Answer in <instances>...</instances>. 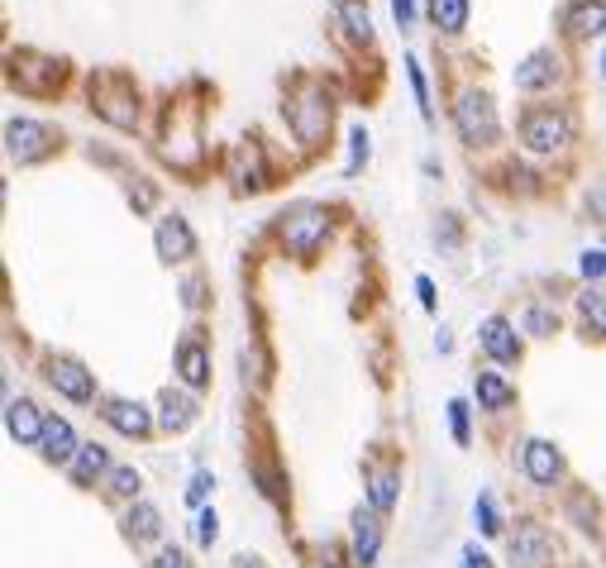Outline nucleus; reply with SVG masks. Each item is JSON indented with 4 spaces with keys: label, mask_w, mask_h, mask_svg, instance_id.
<instances>
[{
    "label": "nucleus",
    "mask_w": 606,
    "mask_h": 568,
    "mask_svg": "<svg viewBox=\"0 0 606 568\" xmlns=\"http://www.w3.org/2000/svg\"><path fill=\"white\" fill-rule=\"evenodd\" d=\"M125 531H129V540H158L163 535V516H158V506L149 502H134L129 506V516H125Z\"/></svg>",
    "instance_id": "nucleus-25"
},
{
    "label": "nucleus",
    "mask_w": 606,
    "mask_h": 568,
    "mask_svg": "<svg viewBox=\"0 0 606 568\" xmlns=\"http://www.w3.org/2000/svg\"><path fill=\"white\" fill-rule=\"evenodd\" d=\"M335 24H339V34L354 43V49H368L372 43V14L364 0H339L335 6Z\"/></svg>",
    "instance_id": "nucleus-21"
},
{
    "label": "nucleus",
    "mask_w": 606,
    "mask_h": 568,
    "mask_svg": "<svg viewBox=\"0 0 606 568\" xmlns=\"http://www.w3.org/2000/svg\"><path fill=\"white\" fill-rule=\"evenodd\" d=\"M597 67H602V82H606V53H602V63H597Z\"/></svg>",
    "instance_id": "nucleus-44"
},
{
    "label": "nucleus",
    "mask_w": 606,
    "mask_h": 568,
    "mask_svg": "<svg viewBox=\"0 0 606 568\" xmlns=\"http://www.w3.org/2000/svg\"><path fill=\"white\" fill-rule=\"evenodd\" d=\"M521 143L535 158H554L573 143V115L559 106H530L521 115Z\"/></svg>",
    "instance_id": "nucleus-4"
},
{
    "label": "nucleus",
    "mask_w": 606,
    "mask_h": 568,
    "mask_svg": "<svg viewBox=\"0 0 606 568\" xmlns=\"http://www.w3.org/2000/svg\"><path fill=\"white\" fill-rule=\"evenodd\" d=\"M464 568H493V559H487L478 545H464Z\"/></svg>",
    "instance_id": "nucleus-42"
},
{
    "label": "nucleus",
    "mask_w": 606,
    "mask_h": 568,
    "mask_svg": "<svg viewBox=\"0 0 606 568\" xmlns=\"http://www.w3.org/2000/svg\"><path fill=\"white\" fill-rule=\"evenodd\" d=\"M48 383H53V392H63L67 401H91L96 397V377L86 373L77 358H53L48 363Z\"/></svg>",
    "instance_id": "nucleus-12"
},
{
    "label": "nucleus",
    "mask_w": 606,
    "mask_h": 568,
    "mask_svg": "<svg viewBox=\"0 0 606 568\" xmlns=\"http://www.w3.org/2000/svg\"><path fill=\"white\" fill-rule=\"evenodd\" d=\"M215 535H220V516H215V512H201V516H196V545H215Z\"/></svg>",
    "instance_id": "nucleus-36"
},
{
    "label": "nucleus",
    "mask_w": 606,
    "mask_h": 568,
    "mask_svg": "<svg viewBox=\"0 0 606 568\" xmlns=\"http://www.w3.org/2000/svg\"><path fill=\"white\" fill-rule=\"evenodd\" d=\"M454 129L468 149H493L501 139V120H497V106L493 96L478 92V86H464L454 100Z\"/></svg>",
    "instance_id": "nucleus-3"
},
{
    "label": "nucleus",
    "mask_w": 606,
    "mask_h": 568,
    "mask_svg": "<svg viewBox=\"0 0 606 568\" xmlns=\"http://www.w3.org/2000/svg\"><path fill=\"white\" fill-rule=\"evenodd\" d=\"M450 426H454V440L468 444V406L464 401H450Z\"/></svg>",
    "instance_id": "nucleus-37"
},
{
    "label": "nucleus",
    "mask_w": 606,
    "mask_h": 568,
    "mask_svg": "<svg viewBox=\"0 0 606 568\" xmlns=\"http://www.w3.org/2000/svg\"><path fill=\"white\" fill-rule=\"evenodd\" d=\"M473 521H478V531H483V535H501V516H497V502L487 497V492L478 497V506H473Z\"/></svg>",
    "instance_id": "nucleus-34"
},
{
    "label": "nucleus",
    "mask_w": 606,
    "mask_h": 568,
    "mask_svg": "<svg viewBox=\"0 0 606 568\" xmlns=\"http://www.w3.org/2000/svg\"><path fill=\"white\" fill-rule=\"evenodd\" d=\"M578 272H583V278H606V249H587L583 258H578Z\"/></svg>",
    "instance_id": "nucleus-35"
},
{
    "label": "nucleus",
    "mask_w": 606,
    "mask_h": 568,
    "mask_svg": "<svg viewBox=\"0 0 606 568\" xmlns=\"http://www.w3.org/2000/svg\"><path fill=\"white\" fill-rule=\"evenodd\" d=\"M559 77H564V57H559L554 49H535L530 57H521L511 72L516 92H544V86H554Z\"/></svg>",
    "instance_id": "nucleus-10"
},
{
    "label": "nucleus",
    "mask_w": 606,
    "mask_h": 568,
    "mask_svg": "<svg viewBox=\"0 0 606 568\" xmlns=\"http://www.w3.org/2000/svg\"><path fill=\"white\" fill-rule=\"evenodd\" d=\"M407 82H411V92H415V106H421V120L430 125V120H435V106H430V82H425V67L415 63V57H407Z\"/></svg>",
    "instance_id": "nucleus-29"
},
{
    "label": "nucleus",
    "mask_w": 606,
    "mask_h": 568,
    "mask_svg": "<svg viewBox=\"0 0 606 568\" xmlns=\"http://www.w3.org/2000/svg\"><path fill=\"white\" fill-rule=\"evenodd\" d=\"M153 244H158V258H163V264H186V258L196 254V235L182 215H163L153 229Z\"/></svg>",
    "instance_id": "nucleus-11"
},
{
    "label": "nucleus",
    "mask_w": 606,
    "mask_h": 568,
    "mask_svg": "<svg viewBox=\"0 0 606 568\" xmlns=\"http://www.w3.org/2000/svg\"><path fill=\"white\" fill-rule=\"evenodd\" d=\"M559 29L578 43L606 39V0H573V6L559 10Z\"/></svg>",
    "instance_id": "nucleus-9"
},
{
    "label": "nucleus",
    "mask_w": 606,
    "mask_h": 568,
    "mask_svg": "<svg viewBox=\"0 0 606 568\" xmlns=\"http://www.w3.org/2000/svg\"><path fill=\"white\" fill-rule=\"evenodd\" d=\"M364 483H368V506L372 512H392L397 506V487H401V473L397 469H368L364 473Z\"/></svg>",
    "instance_id": "nucleus-23"
},
{
    "label": "nucleus",
    "mask_w": 606,
    "mask_h": 568,
    "mask_svg": "<svg viewBox=\"0 0 606 568\" xmlns=\"http://www.w3.org/2000/svg\"><path fill=\"white\" fill-rule=\"evenodd\" d=\"M278 239H282V249L292 254V258L311 264V258L325 249V239H329V211L325 206H311V201L286 206L278 215Z\"/></svg>",
    "instance_id": "nucleus-2"
},
{
    "label": "nucleus",
    "mask_w": 606,
    "mask_h": 568,
    "mask_svg": "<svg viewBox=\"0 0 606 568\" xmlns=\"http://www.w3.org/2000/svg\"><path fill=\"white\" fill-rule=\"evenodd\" d=\"M53 143H57L53 125L34 120V115H14V120H6V153H10V163H20V168L39 163V158L53 153Z\"/></svg>",
    "instance_id": "nucleus-7"
},
{
    "label": "nucleus",
    "mask_w": 606,
    "mask_h": 568,
    "mask_svg": "<svg viewBox=\"0 0 606 568\" xmlns=\"http://www.w3.org/2000/svg\"><path fill=\"white\" fill-rule=\"evenodd\" d=\"M229 182H235L239 192H263V186L272 182L268 158H263V143H253V139L235 143V153H229Z\"/></svg>",
    "instance_id": "nucleus-8"
},
{
    "label": "nucleus",
    "mask_w": 606,
    "mask_h": 568,
    "mask_svg": "<svg viewBox=\"0 0 606 568\" xmlns=\"http://www.w3.org/2000/svg\"><path fill=\"white\" fill-rule=\"evenodd\" d=\"M139 487H143V478L134 469H110L106 473V492H110V497H120V502H134Z\"/></svg>",
    "instance_id": "nucleus-31"
},
{
    "label": "nucleus",
    "mask_w": 606,
    "mask_h": 568,
    "mask_svg": "<svg viewBox=\"0 0 606 568\" xmlns=\"http://www.w3.org/2000/svg\"><path fill=\"white\" fill-rule=\"evenodd\" d=\"M578 311L587 320V330H593L597 340H606V291H587V297H578Z\"/></svg>",
    "instance_id": "nucleus-30"
},
{
    "label": "nucleus",
    "mask_w": 606,
    "mask_h": 568,
    "mask_svg": "<svg viewBox=\"0 0 606 568\" xmlns=\"http://www.w3.org/2000/svg\"><path fill=\"white\" fill-rule=\"evenodd\" d=\"M163 158L177 172H192L201 163V135H196V125H167V135H163Z\"/></svg>",
    "instance_id": "nucleus-16"
},
{
    "label": "nucleus",
    "mask_w": 606,
    "mask_h": 568,
    "mask_svg": "<svg viewBox=\"0 0 606 568\" xmlns=\"http://www.w3.org/2000/svg\"><path fill=\"white\" fill-rule=\"evenodd\" d=\"M39 449H43V459H48V463H72L82 444H77V435H72V426H67L63 416H48V426H43Z\"/></svg>",
    "instance_id": "nucleus-22"
},
{
    "label": "nucleus",
    "mask_w": 606,
    "mask_h": 568,
    "mask_svg": "<svg viewBox=\"0 0 606 568\" xmlns=\"http://www.w3.org/2000/svg\"><path fill=\"white\" fill-rule=\"evenodd\" d=\"M430 20L440 34H464L468 29V0H430Z\"/></svg>",
    "instance_id": "nucleus-28"
},
{
    "label": "nucleus",
    "mask_w": 606,
    "mask_h": 568,
    "mask_svg": "<svg viewBox=\"0 0 606 568\" xmlns=\"http://www.w3.org/2000/svg\"><path fill=\"white\" fill-rule=\"evenodd\" d=\"M478 344H483V349H487V354H493L497 363H516V358H521V340H516V325H511V320H501V315L483 320Z\"/></svg>",
    "instance_id": "nucleus-20"
},
{
    "label": "nucleus",
    "mask_w": 606,
    "mask_h": 568,
    "mask_svg": "<svg viewBox=\"0 0 606 568\" xmlns=\"http://www.w3.org/2000/svg\"><path fill=\"white\" fill-rule=\"evenodd\" d=\"M378 549H382V512H364V506H358L354 512V564L358 568H368L372 559H378Z\"/></svg>",
    "instance_id": "nucleus-17"
},
{
    "label": "nucleus",
    "mask_w": 606,
    "mask_h": 568,
    "mask_svg": "<svg viewBox=\"0 0 606 568\" xmlns=\"http://www.w3.org/2000/svg\"><path fill=\"white\" fill-rule=\"evenodd\" d=\"M177 377L192 392H201L210 383V354H206V344H201L196 334H186V340L177 344Z\"/></svg>",
    "instance_id": "nucleus-18"
},
{
    "label": "nucleus",
    "mask_w": 606,
    "mask_h": 568,
    "mask_svg": "<svg viewBox=\"0 0 606 568\" xmlns=\"http://www.w3.org/2000/svg\"><path fill=\"white\" fill-rule=\"evenodd\" d=\"M215 487V478L206 473V469H201L196 478H192V487H186V502H192V506H201V502H206V492Z\"/></svg>",
    "instance_id": "nucleus-38"
},
{
    "label": "nucleus",
    "mask_w": 606,
    "mask_h": 568,
    "mask_svg": "<svg viewBox=\"0 0 606 568\" xmlns=\"http://www.w3.org/2000/svg\"><path fill=\"white\" fill-rule=\"evenodd\" d=\"M526 473H530V483H540V487H550L559 473H564V459H559V449L550 440H526Z\"/></svg>",
    "instance_id": "nucleus-19"
},
{
    "label": "nucleus",
    "mask_w": 606,
    "mask_h": 568,
    "mask_svg": "<svg viewBox=\"0 0 606 568\" xmlns=\"http://www.w3.org/2000/svg\"><path fill=\"white\" fill-rule=\"evenodd\" d=\"M67 77V63L63 57H48V53H34V49H20L10 53V82L20 86L24 96H53Z\"/></svg>",
    "instance_id": "nucleus-6"
},
{
    "label": "nucleus",
    "mask_w": 606,
    "mask_h": 568,
    "mask_svg": "<svg viewBox=\"0 0 606 568\" xmlns=\"http://www.w3.org/2000/svg\"><path fill=\"white\" fill-rule=\"evenodd\" d=\"M368 129L364 125H354L349 129V168H344V178H358V168H364L368 163Z\"/></svg>",
    "instance_id": "nucleus-33"
},
{
    "label": "nucleus",
    "mask_w": 606,
    "mask_h": 568,
    "mask_svg": "<svg viewBox=\"0 0 606 568\" xmlns=\"http://www.w3.org/2000/svg\"><path fill=\"white\" fill-rule=\"evenodd\" d=\"M235 568H263V564H258L253 555H239V559H235Z\"/></svg>",
    "instance_id": "nucleus-43"
},
{
    "label": "nucleus",
    "mask_w": 606,
    "mask_h": 568,
    "mask_svg": "<svg viewBox=\"0 0 606 568\" xmlns=\"http://www.w3.org/2000/svg\"><path fill=\"white\" fill-rule=\"evenodd\" d=\"M91 110L100 115L106 125L115 129H139V92L134 82L120 77V72H110V77H91Z\"/></svg>",
    "instance_id": "nucleus-5"
},
{
    "label": "nucleus",
    "mask_w": 606,
    "mask_h": 568,
    "mask_svg": "<svg viewBox=\"0 0 606 568\" xmlns=\"http://www.w3.org/2000/svg\"><path fill=\"white\" fill-rule=\"evenodd\" d=\"M282 115H286V125H292L301 149L315 153L329 139V125H335V100H329V92L321 82H296V92L286 96Z\"/></svg>",
    "instance_id": "nucleus-1"
},
{
    "label": "nucleus",
    "mask_w": 606,
    "mask_h": 568,
    "mask_svg": "<svg viewBox=\"0 0 606 568\" xmlns=\"http://www.w3.org/2000/svg\"><path fill=\"white\" fill-rule=\"evenodd\" d=\"M100 420H106L110 430L129 435V440H143V435L153 430V416L143 411L139 401H125V397H115V401H106V406H100Z\"/></svg>",
    "instance_id": "nucleus-15"
},
{
    "label": "nucleus",
    "mask_w": 606,
    "mask_h": 568,
    "mask_svg": "<svg viewBox=\"0 0 606 568\" xmlns=\"http://www.w3.org/2000/svg\"><path fill=\"white\" fill-rule=\"evenodd\" d=\"M43 426H48V416H43L34 401H24V397H10L6 401V430H10L14 444H39L43 440Z\"/></svg>",
    "instance_id": "nucleus-14"
},
{
    "label": "nucleus",
    "mask_w": 606,
    "mask_h": 568,
    "mask_svg": "<svg viewBox=\"0 0 606 568\" xmlns=\"http://www.w3.org/2000/svg\"><path fill=\"white\" fill-rule=\"evenodd\" d=\"M478 401H483V411H507L516 401V387L501 373H478Z\"/></svg>",
    "instance_id": "nucleus-27"
},
{
    "label": "nucleus",
    "mask_w": 606,
    "mask_h": 568,
    "mask_svg": "<svg viewBox=\"0 0 606 568\" xmlns=\"http://www.w3.org/2000/svg\"><path fill=\"white\" fill-rule=\"evenodd\" d=\"M392 14H397L401 29H411L415 24V0H392Z\"/></svg>",
    "instance_id": "nucleus-40"
},
{
    "label": "nucleus",
    "mask_w": 606,
    "mask_h": 568,
    "mask_svg": "<svg viewBox=\"0 0 606 568\" xmlns=\"http://www.w3.org/2000/svg\"><path fill=\"white\" fill-rule=\"evenodd\" d=\"M106 473H110V454H106V444H82L77 449V459H72V478L77 483H106Z\"/></svg>",
    "instance_id": "nucleus-24"
},
{
    "label": "nucleus",
    "mask_w": 606,
    "mask_h": 568,
    "mask_svg": "<svg viewBox=\"0 0 606 568\" xmlns=\"http://www.w3.org/2000/svg\"><path fill=\"white\" fill-rule=\"evenodd\" d=\"M415 297H421L425 311H435V282L430 278H415Z\"/></svg>",
    "instance_id": "nucleus-41"
},
{
    "label": "nucleus",
    "mask_w": 606,
    "mask_h": 568,
    "mask_svg": "<svg viewBox=\"0 0 606 568\" xmlns=\"http://www.w3.org/2000/svg\"><path fill=\"white\" fill-rule=\"evenodd\" d=\"M554 564V545L540 526H521L511 535V568H550Z\"/></svg>",
    "instance_id": "nucleus-13"
},
{
    "label": "nucleus",
    "mask_w": 606,
    "mask_h": 568,
    "mask_svg": "<svg viewBox=\"0 0 606 568\" xmlns=\"http://www.w3.org/2000/svg\"><path fill=\"white\" fill-rule=\"evenodd\" d=\"M521 325H526L530 334H535V340H550V334L559 330V315L550 311V306H530V311L521 315Z\"/></svg>",
    "instance_id": "nucleus-32"
},
{
    "label": "nucleus",
    "mask_w": 606,
    "mask_h": 568,
    "mask_svg": "<svg viewBox=\"0 0 606 568\" xmlns=\"http://www.w3.org/2000/svg\"><path fill=\"white\" fill-rule=\"evenodd\" d=\"M149 568H192V564H186V555H182V549H163V555H158Z\"/></svg>",
    "instance_id": "nucleus-39"
},
{
    "label": "nucleus",
    "mask_w": 606,
    "mask_h": 568,
    "mask_svg": "<svg viewBox=\"0 0 606 568\" xmlns=\"http://www.w3.org/2000/svg\"><path fill=\"white\" fill-rule=\"evenodd\" d=\"M158 406H163V416H158V420H163V430H172V435H177V430H186V426H192V420H196V401L192 397H186V392H163V401H158Z\"/></svg>",
    "instance_id": "nucleus-26"
}]
</instances>
